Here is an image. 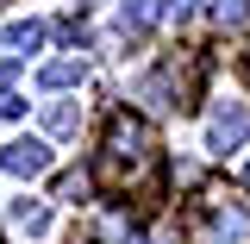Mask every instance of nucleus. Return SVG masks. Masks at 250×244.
<instances>
[{"label":"nucleus","mask_w":250,"mask_h":244,"mask_svg":"<svg viewBox=\"0 0 250 244\" xmlns=\"http://www.w3.org/2000/svg\"><path fill=\"white\" fill-rule=\"evenodd\" d=\"M156 163V138L144 119H131V113H119V119L106 125V156H100V182L106 188H131L144 182V169Z\"/></svg>","instance_id":"nucleus-1"},{"label":"nucleus","mask_w":250,"mask_h":244,"mask_svg":"<svg viewBox=\"0 0 250 244\" xmlns=\"http://www.w3.org/2000/svg\"><path fill=\"white\" fill-rule=\"evenodd\" d=\"M200 219H207V244H250V213L231 207L225 194H207L200 200Z\"/></svg>","instance_id":"nucleus-2"},{"label":"nucleus","mask_w":250,"mask_h":244,"mask_svg":"<svg viewBox=\"0 0 250 244\" xmlns=\"http://www.w3.org/2000/svg\"><path fill=\"white\" fill-rule=\"evenodd\" d=\"M244 138H250V100L225 94L213 107V119H207V144H213V151H231V144H244Z\"/></svg>","instance_id":"nucleus-3"},{"label":"nucleus","mask_w":250,"mask_h":244,"mask_svg":"<svg viewBox=\"0 0 250 244\" xmlns=\"http://www.w3.org/2000/svg\"><path fill=\"white\" fill-rule=\"evenodd\" d=\"M0 169L31 182V176H44V169H50V144H44V138H13V144L0 151Z\"/></svg>","instance_id":"nucleus-4"},{"label":"nucleus","mask_w":250,"mask_h":244,"mask_svg":"<svg viewBox=\"0 0 250 244\" xmlns=\"http://www.w3.org/2000/svg\"><path fill=\"white\" fill-rule=\"evenodd\" d=\"M6 213H13V225H19V232H44V225H50V200H31V194H19Z\"/></svg>","instance_id":"nucleus-5"},{"label":"nucleus","mask_w":250,"mask_h":244,"mask_svg":"<svg viewBox=\"0 0 250 244\" xmlns=\"http://www.w3.org/2000/svg\"><path fill=\"white\" fill-rule=\"evenodd\" d=\"M44 132H57V138L82 132V107H75V100H50V107H44Z\"/></svg>","instance_id":"nucleus-6"},{"label":"nucleus","mask_w":250,"mask_h":244,"mask_svg":"<svg viewBox=\"0 0 250 244\" xmlns=\"http://www.w3.org/2000/svg\"><path fill=\"white\" fill-rule=\"evenodd\" d=\"M6 44H13V50H38V44H44V25H38V19H13V25H6Z\"/></svg>","instance_id":"nucleus-7"},{"label":"nucleus","mask_w":250,"mask_h":244,"mask_svg":"<svg viewBox=\"0 0 250 244\" xmlns=\"http://www.w3.org/2000/svg\"><path fill=\"white\" fill-rule=\"evenodd\" d=\"M69 82H82V57H57L44 69V88H69Z\"/></svg>","instance_id":"nucleus-8"},{"label":"nucleus","mask_w":250,"mask_h":244,"mask_svg":"<svg viewBox=\"0 0 250 244\" xmlns=\"http://www.w3.org/2000/svg\"><path fill=\"white\" fill-rule=\"evenodd\" d=\"M150 19H156V0H125V6H119V25L125 31H144Z\"/></svg>","instance_id":"nucleus-9"},{"label":"nucleus","mask_w":250,"mask_h":244,"mask_svg":"<svg viewBox=\"0 0 250 244\" xmlns=\"http://www.w3.org/2000/svg\"><path fill=\"white\" fill-rule=\"evenodd\" d=\"M88 188H94L88 169H69V176L57 182V200H75V207H82V200H88Z\"/></svg>","instance_id":"nucleus-10"},{"label":"nucleus","mask_w":250,"mask_h":244,"mask_svg":"<svg viewBox=\"0 0 250 244\" xmlns=\"http://www.w3.org/2000/svg\"><path fill=\"white\" fill-rule=\"evenodd\" d=\"M207 13H213V25H244V0H207Z\"/></svg>","instance_id":"nucleus-11"},{"label":"nucleus","mask_w":250,"mask_h":244,"mask_svg":"<svg viewBox=\"0 0 250 244\" xmlns=\"http://www.w3.org/2000/svg\"><path fill=\"white\" fill-rule=\"evenodd\" d=\"M25 113V94H13V88H0V119H19Z\"/></svg>","instance_id":"nucleus-12"},{"label":"nucleus","mask_w":250,"mask_h":244,"mask_svg":"<svg viewBox=\"0 0 250 244\" xmlns=\"http://www.w3.org/2000/svg\"><path fill=\"white\" fill-rule=\"evenodd\" d=\"M194 6H200V0H169V19L182 25V19H194Z\"/></svg>","instance_id":"nucleus-13"},{"label":"nucleus","mask_w":250,"mask_h":244,"mask_svg":"<svg viewBox=\"0 0 250 244\" xmlns=\"http://www.w3.org/2000/svg\"><path fill=\"white\" fill-rule=\"evenodd\" d=\"M244 182H250V169H244Z\"/></svg>","instance_id":"nucleus-14"}]
</instances>
